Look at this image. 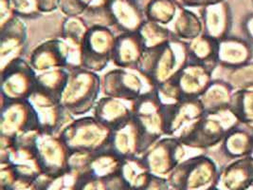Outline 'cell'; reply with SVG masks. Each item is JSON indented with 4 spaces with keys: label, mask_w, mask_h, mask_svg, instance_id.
I'll return each instance as SVG.
<instances>
[{
    "label": "cell",
    "mask_w": 253,
    "mask_h": 190,
    "mask_svg": "<svg viewBox=\"0 0 253 190\" xmlns=\"http://www.w3.org/2000/svg\"><path fill=\"white\" fill-rule=\"evenodd\" d=\"M189 62L188 42L173 37L163 47L145 49L137 69L148 74L158 87L171 81Z\"/></svg>",
    "instance_id": "cell-1"
},
{
    "label": "cell",
    "mask_w": 253,
    "mask_h": 190,
    "mask_svg": "<svg viewBox=\"0 0 253 190\" xmlns=\"http://www.w3.org/2000/svg\"><path fill=\"white\" fill-rule=\"evenodd\" d=\"M101 92L102 78L97 72L72 70L59 101L73 117H81L93 110Z\"/></svg>",
    "instance_id": "cell-2"
},
{
    "label": "cell",
    "mask_w": 253,
    "mask_h": 190,
    "mask_svg": "<svg viewBox=\"0 0 253 190\" xmlns=\"http://www.w3.org/2000/svg\"><path fill=\"white\" fill-rule=\"evenodd\" d=\"M112 130L94 116L73 119L59 133L70 151L97 153L109 148Z\"/></svg>",
    "instance_id": "cell-3"
},
{
    "label": "cell",
    "mask_w": 253,
    "mask_h": 190,
    "mask_svg": "<svg viewBox=\"0 0 253 190\" xmlns=\"http://www.w3.org/2000/svg\"><path fill=\"white\" fill-rule=\"evenodd\" d=\"M157 85L148 74L137 68L107 71L102 78V93L105 96L134 102L139 98L152 95Z\"/></svg>",
    "instance_id": "cell-4"
},
{
    "label": "cell",
    "mask_w": 253,
    "mask_h": 190,
    "mask_svg": "<svg viewBox=\"0 0 253 190\" xmlns=\"http://www.w3.org/2000/svg\"><path fill=\"white\" fill-rule=\"evenodd\" d=\"M238 127L240 123L230 107L206 112L182 142L188 147L201 151L213 148L222 143L230 131Z\"/></svg>",
    "instance_id": "cell-5"
},
{
    "label": "cell",
    "mask_w": 253,
    "mask_h": 190,
    "mask_svg": "<svg viewBox=\"0 0 253 190\" xmlns=\"http://www.w3.org/2000/svg\"><path fill=\"white\" fill-rule=\"evenodd\" d=\"M164 136L180 142L185 140L205 115L206 110L199 99H187L170 106H163Z\"/></svg>",
    "instance_id": "cell-6"
},
{
    "label": "cell",
    "mask_w": 253,
    "mask_h": 190,
    "mask_svg": "<svg viewBox=\"0 0 253 190\" xmlns=\"http://www.w3.org/2000/svg\"><path fill=\"white\" fill-rule=\"evenodd\" d=\"M109 27H90L83 43V69L100 72L111 62L116 40Z\"/></svg>",
    "instance_id": "cell-7"
},
{
    "label": "cell",
    "mask_w": 253,
    "mask_h": 190,
    "mask_svg": "<svg viewBox=\"0 0 253 190\" xmlns=\"http://www.w3.org/2000/svg\"><path fill=\"white\" fill-rule=\"evenodd\" d=\"M1 135L14 139L32 131H41L35 109L28 100L1 99Z\"/></svg>",
    "instance_id": "cell-8"
},
{
    "label": "cell",
    "mask_w": 253,
    "mask_h": 190,
    "mask_svg": "<svg viewBox=\"0 0 253 190\" xmlns=\"http://www.w3.org/2000/svg\"><path fill=\"white\" fill-rule=\"evenodd\" d=\"M133 118L143 133L145 151L165 135L163 105L156 92L133 102Z\"/></svg>",
    "instance_id": "cell-9"
},
{
    "label": "cell",
    "mask_w": 253,
    "mask_h": 190,
    "mask_svg": "<svg viewBox=\"0 0 253 190\" xmlns=\"http://www.w3.org/2000/svg\"><path fill=\"white\" fill-rule=\"evenodd\" d=\"M43 132L59 134L74 117L61 105L59 99L36 88L28 99Z\"/></svg>",
    "instance_id": "cell-10"
},
{
    "label": "cell",
    "mask_w": 253,
    "mask_h": 190,
    "mask_svg": "<svg viewBox=\"0 0 253 190\" xmlns=\"http://www.w3.org/2000/svg\"><path fill=\"white\" fill-rule=\"evenodd\" d=\"M173 178H179L173 181H179L184 189L196 190L217 182L219 175L214 161L207 155L200 153L186 159L176 166Z\"/></svg>",
    "instance_id": "cell-11"
},
{
    "label": "cell",
    "mask_w": 253,
    "mask_h": 190,
    "mask_svg": "<svg viewBox=\"0 0 253 190\" xmlns=\"http://www.w3.org/2000/svg\"><path fill=\"white\" fill-rule=\"evenodd\" d=\"M1 78L4 100H28L36 89V72L26 60H18L1 71Z\"/></svg>",
    "instance_id": "cell-12"
},
{
    "label": "cell",
    "mask_w": 253,
    "mask_h": 190,
    "mask_svg": "<svg viewBox=\"0 0 253 190\" xmlns=\"http://www.w3.org/2000/svg\"><path fill=\"white\" fill-rule=\"evenodd\" d=\"M187 149L189 147L183 142L166 136L154 142L140 157L149 170L163 174L174 170L183 162Z\"/></svg>",
    "instance_id": "cell-13"
},
{
    "label": "cell",
    "mask_w": 253,
    "mask_h": 190,
    "mask_svg": "<svg viewBox=\"0 0 253 190\" xmlns=\"http://www.w3.org/2000/svg\"><path fill=\"white\" fill-rule=\"evenodd\" d=\"M35 148L44 172L56 175L69 170L71 151L59 134L41 131L36 137Z\"/></svg>",
    "instance_id": "cell-14"
},
{
    "label": "cell",
    "mask_w": 253,
    "mask_h": 190,
    "mask_svg": "<svg viewBox=\"0 0 253 190\" xmlns=\"http://www.w3.org/2000/svg\"><path fill=\"white\" fill-rule=\"evenodd\" d=\"M27 50V26L24 19L16 17L1 29L0 65L1 71L14 62L23 59Z\"/></svg>",
    "instance_id": "cell-15"
},
{
    "label": "cell",
    "mask_w": 253,
    "mask_h": 190,
    "mask_svg": "<svg viewBox=\"0 0 253 190\" xmlns=\"http://www.w3.org/2000/svg\"><path fill=\"white\" fill-rule=\"evenodd\" d=\"M108 149L123 159L138 157L144 153V136L133 116L112 130Z\"/></svg>",
    "instance_id": "cell-16"
},
{
    "label": "cell",
    "mask_w": 253,
    "mask_h": 190,
    "mask_svg": "<svg viewBox=\"0 0 253 190\" xmlns=\"http://www.w3.org/2000/svg\"><path fill=\"white\" fill-rule=\"evenodd\" d=\"M213 72L206 67L189 62L171 81L174 84L182 100L199 99L212 82Z\"/></svg>",
    "instance_id": "cell-17"
},
{
    "label": "cell",
    "mask_w": 253,
    "mask_h": 190,
    "mask_svg": "<svg viewBox=\"0 0 253 190\" xmlns=\"http://www.w3.org/2000/svg\"><path fill=\"white\" fill-rule=\"evenodd\" d=\"M199 15L204 35L216 41L230 36L233 19L230 5L226 0L199 9Z\"/></svg>",
    "instance_id": "cell-18"
},
{
    "label": "cell",
    "mask_w": 253,
    "mask_h": 190,
    "mask_svg": "<svg viewBox=\"0 0 253 190\" xmlns=\"http://www.w3.org/2000/svg\"><path fill=\"white\" fill-rule=\"evenodd\" d=\"M108 10L120 34L138 33L146 21L144 11L136 0H110Z\"/></svg>",
    "instance_id": "cell-19"
},
{
    "label": "cell",
    "mask_w": 253,
    "mask_h": 190,
    "mask_svg": "<svg viewBox=\"0 0 253 190\" xmlns=\"http://www.w3.org/2000/svg\"><path fill=\"white\" fill-rule=\"evenodd\" d=\"M93 116L114 130L133 116V102L104 96L98 100L93 108Z\"/></svg>",
    "instance_id": "cell-20"
},
{
    "label": "cell",
    "mask_w": 253,
    "mask_h": 190,
    "mask_svg": "<svg viewBox=\"0 0 253 190\" xmlns=\"http://www.w3.org/2000/svg\"><path fill=\"white\" fill-rule=\"evenodd\" d=\"M253 59V46L247 40L228 36L218 41V66L231 70L246 65Z\"/></svg>",
    "instance_id": "cell-21"
},
{
    "label": "cell",
    "mask_w": 253,
    "mask_h": 190,
    "mask_svg": "<svg viewBox=\"0 0 253 190\" xmlns=\"http://www.w3.org/2000/svg\"><path fill=\"white\" fill-rule=\"evenodd\" d=\"M144 50L138 33H122L116 36L111 62L117 68H137Z\"/></svg>",
    "instance_id": "cell-22"
},
{
    "label": "cell",
    "mask_w": 253,
    "mask_h": 190,
    "mask_svg": "<svg viewBox=\"0 0 253 190\" xmlns=\"http://www.w3.org/2000/svg\"><path fill=\"white\" fill-rule=\"evenodd\" d=\"M35 72L66 69V59L59 36L47 39L35 48L28 61Z\"/></svg>",
    "instance_id": "cell-23"
},
{
    "label": "cell",
    "mask_w": 253,
    "mask_h": 190,
    "mask_svg": "<svg viewBox=\"0 0 253 190\" xmlns=\"http://www.w3.org/2000/svg\"><path fill=\"white\" fill-rule=\"evenodd\" d=\"M220 184L227 190H246L253 184V159L251 156L233 159L219 174Z\"/></svg>",
    "instance_id": "cell-24"
},
{
    "label": "cell",
    "mask_w": 253,
    "mask_h": 190,
    "mask_svg": "<svg viewBox=\"0 0 253 190\" xmlns=\"http://www.w3.org/2000/svg\"><path fill=\"white\" fill-rule=\"evenodd\" d=\"M173 36L190 42L203 34V23L199 14L189 8L178 6L173 21L167 26Z\"/></svg>",
    "instance_id": "cell-25"
},
{
    "label": "cell",
    "mask_w": 253,
    "mask_h": 190,
    "mask_svg": "<svg viewBox=\"0 0 253 190\" xmlns=\"http://www.w3.org/2000/svg\"><path fill=\"white\" fill-rule=\"evenodd\" d=\"M190 62L206 67L214 72L218 67V41L202 34L201 36L188 42Z\"/></svg>",
    "instance_id": "cell-26"
},
{
    "label": "cell",
    "mask_w": 253,
    "mask_h": 190,
    "mask_svg": "<svg viewBox=\"0 0 253 190\" xmlns=\"http://www.w3.org/2000/svg\"><path fill=\"white\" fill-rule=\"evenodd\" d=\"M253 146V131L240 127L230 131L220 144L223 153L232 160L250 156Z\"/></svg>",
    "instance_id": "cell-27"
},
{
    "label": "cell",
    "mask_w": 253,
    "mask_h": 190,
    "mask_svg": "<svg viewBox=\"0 0 253 190\" xmlns=\"http://www.w3.org/2000/svg\"><path fill=\"white\" fill-rule=\"evenodd\" d=\"M233 89L226 80L213 79L199 100L206 112L217 111L230 107Z\"/></svg>",
    "instance_id": "cell-28"
},
{
    "label": "cell",
    "mask_w": 253,
    "mask_h": 190,
    "mask_svg": "<svg viewBox=\"0 0 253 190\" xmlns=\"http://www.w3.org/2000/svg\"><path fill=\"white\" fill-rule=\"evenodd\" d=\"M230 108L240 125L253 131V89L234 91Z\"/></svg>",
    "instance_id": "cell-29"
},
{
    "label": "cell",
    "mask_w": 253,
    "mask_h": 190,
    "mask_svg": "<svg viewBox=\"0 0 253 190\" xmlns=\"http://www.w3.org/2000/svg\"><path fill=\"white\" fill-rule=\"evenodd\" d=\"M69 71L64 68L36 72V88L46 92L60 100L68 83Z\"/></svg>",
    "instance_id": "cell-30"
},
{
    "label": "cell",
    "mask_w": 253,
    "mask_h": 190,
    "mask_svg": "<svg viewBox=\"0 0 253 190\" xmlns=\"http://www.w3.org/2000/svg\"><path fill=\"white\" fill-rule=\"evenodd\" d=\"M138 33L145 49L163 47L174 37L167 27L149 20L142 24Z\"/></svg>",
    "instance_id": "cell-31"
},
{
    "label": "cell",
    "mask_w": 253,
    "mask_h": 190,
    "mask_svg": "<svg viewBox=\"0 0 253 190\" xmlns=\"http://www.w3.org/2000/svg\"><path fill=\"white\" fill-rule=\"evenodd\" d=\"M124 159L110 149L93 153L88 171L94 175H117L121 172Z\"/></svg>",
    "instance_id": "cell-32"
},
{
    "label": "cell",
    "mask_w": 253,
    "mask_h": 190,
    "mask_svg": "<svg viewBox=\"0 0 253 190\" xmlns=\"http://www.w3.org/2000/svg\"><path fill=\"white\" fill-rule=\"evenodd\" d=\"M178 5L174 0H149L145 6L146 20L167 27L173 21Z\"/></svg>",
    "instance_id": "cell-33"
},
{
    "label": "cell",
    "mask_w": 253,
    "mask_h": 190,
    "mask_svg": "<svg viewBox=\"0 0 253 190\" xmlns=\"http://www.w3.org/2000/svg\"><path fill=\"white\" fill-rule=\"evenodd\" d=\"M233 91L253 89V62L229 70L225 79Z\"/></svg>",
    "instance_id": "cell-34"
},
{
    "label": "cell",
    "mask_w": 253,
    "mask_h": 190,
    "mask_svg": "<svg viewBox=\"0 0 253 190\" xmlns=\"http://www.w3.org/2000/svg\"><path fill=\"white\" fill-rule=\"evenodd\" d=\"M89 29V25L82 16H69L62 23L60 36L84 43Z\"/></svg>",
    "instance_id": "cell-35"
},
{
    "label": "cell",
    "mask_w": 253,
    "mask_h": 190,
    "mask_svg": "<svg viewBox=\"0 0 253 190\" xmlns=\"http://www.w3.org/2000/svg\"><path fill=\"white\" fill-rule=\"evenodd\" d=\"M16 16L21 19H35L39 17L40 12L38 0H10Z\"/></svg>",
    "instance_id": "cell-36"
},
{
    "label": "cell",
    "mask_w": 253,
    "mask_h": 190,
    "mask_svg": "<svg viewBox=\"0 0 253 190\" xmlns=\"http://www.w3.org/2000/svg\"><path fill=\"white\" fill-rule=\"evenodd\" d=\"M59 10L67 17L69 16H83L86 9L80 0H60Z\"/></svg>",
    "instance_id": "cell-37"
},
{
    "label": "cell",
    "mask_w": 253,
    "mask_h": 190,
    "mask_svg": "<svg viewBox=\"0 0 253 190\" xmlns=\"http://www.w3.org/2000/svg\"><path fill=\"white\" fill-rule=\"evenodd\" d=\"M10 0H0V30L16 18Z\"/></svg>",
    "instance_id": "cell-38"
},
{
    "label": "cell",
    "mask_w": 253,
    "mask_h": 190,
    "mask_svg": "<svg viewBox=\"0 0 253 190\" xmlns=\"http://www.w3.org/2000/svg\"><path fill=\"white\" fill-rule=\"evenodd\" d=\"M175 3L180 6V7H185V8H204L209 5L216 4L221 1L224 0H174Z\"/></svg>",
    "instance_id": "cell-39"
},
{
    "label": "cell",
    "mask_w": 253,
    "mask_h": 190,
    "mask_svg": "<svg viewBox=\"0 0 253 190\" xmlns=\"http://www.w3.org/2000/svg\"><path fill=\"white\" fill-rule=\"evenodd\" d=\"M80 1L85 7L86 12L107 9L110 2V0H80Z\"/></svg>",
    "instance_id": "cell-40"
},
{
    "label": "cell",
    "mask_w": 253,
    "mask_h": 190,
    "mask_svg": "<svg viewBox=\"0 0 253 190\" xmlns=\"http://www.w3.org/2000/svg\"><path fill=\"white\" fill-rule=\"evenodd\" d=\"M242 29L247 40L253 46V12L244 18L242 22Z\"/></svg>",
    "instance_id": "cell-41"
},
{
    "label": "cell",
    "mask_w": 253,
    "mask_h": 190,
    "mask_svg": "<svg viewBox=\"0 0 253 190\" xmlns=\"http://www.w3.org/2000/svg\"><path fill=\"white\" fill-rule=\"evenodd\" d=\"M39 9L42 13H50L59 10L60 0H38Z\"/></svg>",
    "instance_id": "cell-42"
},
{
    "label": "cell",
    "mask_w": 253,
    "mask_h": 190,
    "mask_svg": "<svg viewBox=\"0 0 253 190\" xmlns=\"http://www.w3.org/2000/svg\"><path fill=\"white\" fill-rule=\"evenodd\" d=\"M252 158L253 159V150H252V153H251V155H250Z\"/></svg>",
    "instance_id": "cell-43"
},
{
    "label": "cell",
    "mask_w": 253,
    "mask_h": 190,
    "mask_svg": "<svg viewBox=\"0 0 253 190\" xmlns=\"http://www.w3.org/2000/svg\"><path fill=\"white\" fill-rule=\"evenodd\" d=\"M136 1H138V0H136Z\"/></svg>",
    "instance_id": "cell-44"
},
{
    "label": "cell",
    "mask_w": 253,
    "mask_h": 190,
    "mask_svg": "<svg viewBox=\"0 0 253 190\" xmlns=\"http://www.w3.org/2000/svg\"></svg>",
    "instance_id": "cell-45"
}]
</instances>
